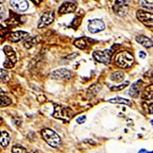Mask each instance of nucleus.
Here are the masks:
<instances>
[{
    "label": "nucleus",
    "mask_w": 153,
    "mask_h": 153,
    "mask_svg": "<svg viewBox=\"0 0 153 153\" xmlns=\"http://www.w3.org/2000/svg\"><path fill=\"white\" fill-rule=\"evenodd\" d=\"M114 62L120 68L126 69L130 68L134 63V58L129 52L123 51L117 55Z\"/></svg>",
    "instance_id": "nucleus-1"
},
{
    "label": "nucleus",
    "mask_w": 153,
    "mask_h": 153,
    "mask_svg": "<svg viewBox=\"0 0 153 153\" xmlns=\"http://www.w3.org/2000/svg\"><path fill=\"white\" fill-rule=\"evenodd\" d=\"M41 135L47 143L53 148L58 147L61 143L60 137L52 129H44L41 131Z\"/></svg>",
    "instance_id": "nucleus-2"
},
{
    "label": "nucleus",
    "mask_w": 153,
    "mask_h": 153,
    "mask_svg": "<svg viewBox=\"0 0 153 153\" xmlns=\"http://www.w3.org/2000/svg\"><path fill=\"white\" fill-rule=\"evenodd\" d=\"M3 50L6 55V60L3 63V66L5 68L11 69L14 66L17 62V56L15 51L9 45H5Z\"/></svg>",
    "instance_id": "nucleus-3"
},
{
    "label": "nucleus",
    "mask_w": 153,
    "mask_h": 153,
    "mask_svg": "<svg viewBox=\"0 0 153 153\" xmlns=\"http://www.w3.org/2000/svg\"><path fill=\"white\" fill-rule=\"evenodd\" d=\"M111 51L108 49L104 51H95L93 53V56L96 61L107 65H109L111 62Z\"/></svg>",
    "instance_id": "nucleus-4"
},
{
    "label": "nucleus",
    "mask_w": 153,
    "mask_h": 153,
    "mask_svg": "<svg viewBox=\"0 0 153 153\" xmlns=\"http://www.w3.org/2000/svg\"><path fill=\"white\" fill-rule=\"evenodd\" d=\"M128 4L126 0H115L113 7L114 13L120 17H123L128 12Z\"/></svg>",
    "instance_id": "nucleus-5"
},
{
    "label": "nucleus",
    "mask_w": 153,
    "mask_h": 153,
    "mask_svg": "<svg viewBox=\"0 0 153 153\" xmlns=\"http://www.w3.org/2000/svg\"><path fill=\"white\" fill-rule=\"evenodd\" d=\"M137 17L145 26L153 28V14L143 10H138L137 12Z\"/></svg>",
    "instance_id": "nucleus-6"
},
{
    "label": "nucleus",
    "mask_w": 153,
    "mask_h": 153,
    "mask_svg": "<svg viewBox=\"0 0 153 153\" xmlns=\"http://www.w3.org/2000/svg\"><path fill=\"white\" fill-rule=\"evenodd\" d=\"M50 76L53 79L69 80L71 78V73L65 68H61L52 72L50 74Z\"/></svg>",
    "instance_id": "nucleus-7"
},
{
    "label": "nucleus",
    "mask_w": 153,
    "mask_h": 153,
    "mask_svg": "<svg viewBox=\"0 0 153 153\" xmlns=\"http://www.w3.org/2000/svg\"><path fill=\"white\" fill-rule=\"evenodd\" d=\"M54 20V14L53 11H48L41 16L39 22H38L37 27L39 28H42L47 25L52 23Z\"/></svg>",
    "instance_id": "nucleus-8"
},
{
    "label": "nucleus",
    "mask_w": 153,
    "mask_h": 153,
    "mask_svg": "<svg viewBox=\"0 0 153 153\" xmlns=\"http://www.w3.org/2000/svg\"><path fill=\"white\" fill-rule=\"evenodd\" d=\"M105 28L104 23L99 19H94L88 25V30L91 33H96L103 31Z\"/></svg>",
    "instance_id": "nucleus-9"
},
{
    "label": "nucleus",
    "mask_w": 153,
    "mask_h": 153,
    "mask_svg": "<svg viewBox=\"0 0 153 153\" xmlns=\"http://www.w3.org/2000/svg\"><path fill=\"white\" fill-rule=\"evenodd\" d=\"M11 6L18 12H25L29 7L28 3L26 0H10Z\"/></svg>",
    "instance_id": "nucleus-10"
},
{
    "label": "nucleus",
    "mask_w": 153,
    "mask_h": 153,
    "mask_svg": "<svg viewBox=\"0 0 153 153\" xmlns=\"http://www.w3.org/2000/svg\"><path fill=\"white\" fill-rule=\"evenodd\" d=\"M76 9V5L75 3L70 1H66L62 4L58 10L59 14H65L68 13H72L75 12Z\"/></svg>",
    "instance_id": "nucleus-11"
},
{
    "label": "nucleus",
    "mask_w": 153,
    "mask_h": 153,
    "mask_svg": "<svg viewBox=\"0 0 153 153\" xmlns=\"http://www.w3.org/2000/svg\"><path fill=\"white\" fill-rule=\"evenodd\" d=\"M29 36L30 34L27 32L23 31H17L10 34L9 39L13 42H18L24 39H27V38Z\"/></svg>",
    "instance_id": "nucleus-12"
},
{
    "label": "nucleus",
    "mask_w": 153,
    "mask_h": 153,
    "mask_svg": "<svg viewBox=\"0 0 153 153\" xmlns=\"http://www.w3.org/2000/svg\"><path fill=\"white\" fill-rule=\"evenodd\" d=\"M135 40L140 44H141L146 48H149L153 46V42L148 37L143 35H138L136 36Z\"/></svg>",
    "instance_id": "nucleus-13"
},
{
    "label": "nucleus",
    "mask_w": 153,
    "mask_h": 153,
    "mask_svg": "<svg viewBox=\"0 0 153 153\" xmlns=\"http://www.w3.org/2000/svg\"><path fill=\"white\" fill-rule=\"evenodd\" d=\"M140 82H141V80H138L131 85L129 91V94L131 97H137L138 96L140 88L142 86V83H140Z\"/></svg>",
    "instance_id": "nucleus-14"
},
{
    "label": "nucleus",
    "mask_w": 153,
    "mask_h": 153,
    "mask_svg": "<svg viewBox=\"0 0 153 153\" xmlns=\"http://www.w3.org/2000/svg\"><path fill=\"white\" fill-rule=\"evenodd\" d=\"M108 102L111 104H124L128 106L131 105V101L129 99H127L121 97H116L108 100Z\"/></svg>",
    "instance_id": "nucleus-15"
},
{
    "label": "nucleus",
    "mask_w": 153,
    "mask_h": 153,
    "mask_svg": "<svg viewBox=\"0 0 153 153\" xmlns=\"http://www.w3.org/2000/svg\"><path fill=\"white\" fill-rule=\"evenodd\" d=\"M10 136L9 134L6 131H2L1 133V137H0V144L3 147H6L10 142Z\"/></svg>",
    "instance_id": "nucleus-16"
},
{
    "label": "nucleus",
    "mask_w": 153,
    "mask_h": 153,
    "mask_svg": "<svg viewBox=\"0 0 153 153\" xmlns=\"http://www.w3.org/2000/svg\"><path fill=\"white\" fill-rule=\"evenodd\" d=\"M124 75L122 72L117 71L115 72H113L110 75V79L113 81L115 82H121L124 80Z\"/></svg>",
    "instance_id": "nucleus-17"
},
{
    "label": "nucleus",
    "mask_w": 153,
    "mask_h": 153,
    "mask_svg": "<svg viewBox=\"0 0 153 153\" xmlns=\"http://www.w3.org/2000/svg\"><path fill=\"white\" fill-rule=\"evenodd\" d=\"M39 41L40 39H38L37 37H34L33 38H31V39H27L26 41L24 42V46L25 48L30 49L31 47L36 45L37 44L39 43Z\"/></svg>",
    "instance_id": "nucleus-18"
},
{
    "label": "nucleus",
    "mask_w": 153,
    "mask_h": 153,
    "mask_svg": "<svg viewBox=\"0 0 153 153\" xmlns=\"http://www.w3.org/2000/svg\"><path fill=\"white\" fill-rule=\"evenodd\" d=\"M74 45L79 48L85 49L88 45L87 39L86 37H82L76 39L74 42Z\"/></svg>",
    "instance_id": "nucleus-19"
},
{
    "label": "nucleus",
    "mask_w": 153,
    "mask_h": 153,
    "mask_svg": "<svg viewBox=\"0 0 153 153\" xmlns=\"http://www.w3.org/2000/svg\"><path fill=\"white\" fill-rule=\"evenodd\" d=\"M12 153H29L26 148L19 145H15L12 148Z\"/></svg>",
    "instance_id": "nucleus-20"
},
{
    "label": "nucleus",
    "mask_w": 153,
    "mask_h": 153,
    "mask_svg": "<svg viewBox=\"0 0 153 153\" xmlns=\"http://www.w3.org/2000/svg\"><path fill=\"white\" fill-rule=\"evenodd\" d=\"M12 102L11 99L6 96H1V106L5 107L10 105Z\"/></svg>",
    "instance_id": "nucleus-21"
},
{
    "label": "nucleus",
    "mask_w": 153,
    "mask_h": 153,
    "mask_svg": "<svg viewBox=\"0 0 153 153\" xmlns=\"http://www.w3.org/2000/svg\"><path fill=\"white\" fill-rule=\"evenodd\" d=\"M128 85H129V82H126L125 83H123V84H121V85H119V86L112 87V88H111V90L115 91H120V90H123L124 88H125L126 87H127Z\"/></svg>",
    "instance_id": "nucleus-22"
},
{
    "label": "nucleus",
    "mask_w": 153,
    "mask_h": 153,
    "mask_svg": "<svg viewBox=\"0 0 153 153\" xmlns=\"http://www.w3.org/2000/svg\"><path fill=\"white\" fill-rule=\"evenodd\" d=\"M153 93V88H151V86H149L146 88L145 92H144L145 97L146 98H149L151 97Z\"/></svg>",
    "instance_id": "nucleus-23"
},
{
    "label": "nucleus",
    "mask_w": 153,
    "mask_h": 153,
    "mask_svg": "<svg viewBox=\"0 0 153 153\" xmlns=\"http://www.w3.org/2000/svg\"><path fill=\"white\" fill-rule=\"evenodd\" d=\"M140 5L142 7L146 8V9H152V5H149V4L146 1V0H140L139 1Z\"/></svg>",
    "instance_id": "nucleus-24"
},
{
    "label": "nucleus",
    "mask_w": 153,
    "mask_h": 153,
    "mask_svg": "<svg viewBox=\"0 0 153 153\" xmlns=\"http://www.w3.org/2000/svg\"><path fill=\"white\" fill-rule=\"evenodd\" d=\"M86 120V116L85 115H83V116L80 117L77 119H76V123H78L79 124H83L85 122Z\"/></svg>",
    "instance_id": "nucleus-25"
},
{
    "label": "nucleus",
    "mask_w": 153,
    "mask_h": 153,
    "mask_svg": "<svg viewBox=\"0 0 153 153\" xmlns=\"http://www.w3.org/2000/svg\"><path fill=\"white\" fill-rule=\"evenodd\" d=\"M139 56L141 58H145L146 57V53L144 52H140L139 53Z\"/></svg>",
    "instance_id": "nucleus-26"
},
{
    "label": "nucleus",
    "mask_w": 153,
    "mask_h": 153,
    "mask_svg": "<svg viewBox=\"0 0 153 153\" xmlns=\"http://www.w3.org/2000/svg\"><path fill=\"white\" fill-rule=\"evenodd\" d=\"M31 1H33V3L35 4L36 5H37V4H39L42 1V0H31Z\"/></svg>",
    "instance_id": "nucleus-27"
},
{
    "label": "nucleus",
    "mask_w": 153,
    "mask_h": 153,
    "mask_svg": "<svg viewBox=\"0 0 153 153\" xmlns=\"http://www.w3.org/2000/svg\"><path fill=\"white\" fill-rule=\"evenodd\" d=\"M138 153H153V152H149V151H146V150H145V149H141L140 150L139 152H138Z\"/></svg>",
    "instance_id": "nucleus-28"
},
{
    "label": "nucleus",
    "mask_w": 153,
    "mask_h": 153,
    "mask_svg": "<svg viewBox=\"0 0 153 153\" xmlns=\"http://www.w3.org/2000/svg\"><path fill=\"white\" fill-rule=\"evenodd\" d=\"M29 153H38L37 152V151H31L30 152H29Z\"/></svg>",
    "instance_id": "nucleus-29"
}]
</instances>
